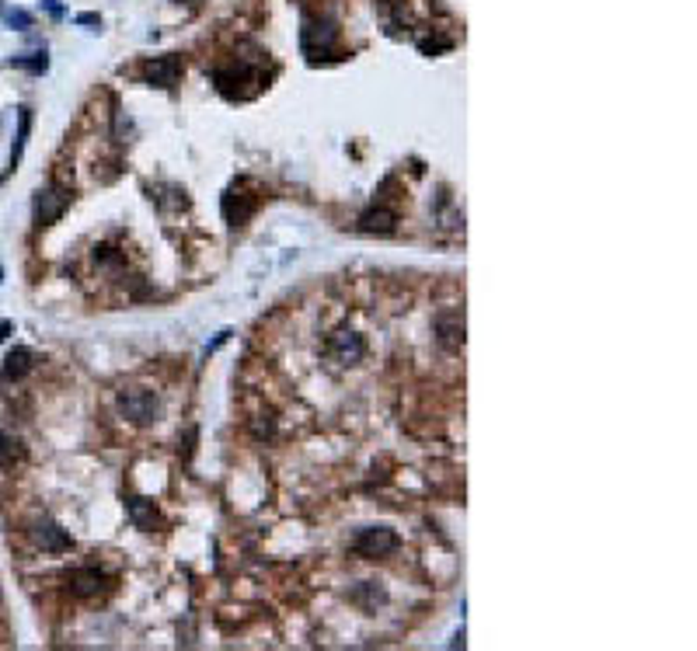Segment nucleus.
<instances>
[{
	"mask_svg": "<svg viewBox=\"0 0 697 651\" xmlns=\"http://www.w3.org/2000/svg\"><path fill=\"white\" fill-rule=\"evenodd\" d=\"M21 456H25L21 443H18L14 436L0 432V467H4V470H14V463H21Z\"/></svg>",
	"mask_w": 697,
	"mask_h": 651,
	"instance_id": "6e6552de",
	"label": "nucleus"
},
{
	"mask_svg": "<svg viewBox=\"0 0 697 651\" xmlns=\"http://www.w3.org/2000/svg\"><path fill=\"white\" fill-rule=\"evenodd\" d=\"M147 77H150L154 84H161V87L174 84V77H178V60H174V56H167V60L150 63V67H147Z\"/></svg>",
	"mask_w": 697,
	"mask_h": 651,
	"instance_id": "0eeeda50",
	"label": "nucleus"
},
{
	"mask_svg": "<svg viewBox=\"0 0 697 651\" xmlns=\"http://www.w3.org/2000/svg\"><path fill=\"white\" fill-rule=\"evenodd\" d=\"M352 547L363 554V557H384V554H394L398 550V536L391 529H359Z\"/></svg>",
	"mask_w": 697,
	"mask_h": 651,
	"instance_id": "7ed1b4c3",
	"label": "nucleus"
},
{
	"mask_svg": "<svg viewBox=\"0 0 697 651\" xmlns=\"http://www.w3.org/2000/svg\"><path fill=\"white\" fill-rule=\"evenodd\" d=\"M67 203H70V199H67L63 192H56V188H45V192H39V196H35V223H39V227L52 223V220H56V216L67 209Z\"/></svg>",
	"mask_w": 697,
	"mask_h": 651,
	"instance_id": "39448f33",
	"label": "nucleus"
},
{
	"mask_svg": "<svg viewBox=\"0 0 697 651\" xmlns=\"http://www.w3.org/2000/svg\"><path fill=\"white\" fill-rule=\"evenodd\" d=\"M325 349H328V356L335 363H359L363 356H367V341H363V334H356V331H338V334H331L328 341H325Z\"/></svg>",
	"mask_w": 697,
	"mask_h": 651,
	"instance_id": "f03ea898",
	"label": "nucleus"
},
{
	"mask_svg": "<svg viewBox=\"0 0 697 651\" xmlns=\"http://www.w3.org/2000/svg\"><path fill=\"white\" fill-rule=\"evenodd\" d=\"M32 369V352L28 349H14L4 363V380H21L25 373Z\"/></svg>",
	"mask_w": 697,
	"mask_h": 651,
	"instance_id": "423d86ee",
	"label": "nucleus"
},
{
	"mask_svg": "<svg viewBox=\"0 0 697 651\" xmlns=\"http://www.w3.org/2000/svg\"><path fill=\"white\" fill-rule=\"evenodd\" d=\"M119 411H123L126 418H133V421H154L157 397L150 390H143V387H126L123 394H119Z\"/></svg>",
	"mask_w": 697,
	"mask_h": 651,
	"instance_id": "f257e3e1",
	"label": "nucleus"
},
{
	"mask_svg": "<svg viewBox=\"0 0 697 651\" xmlns=\"http://www.w3.org/2000/svg\"><path fill=\"white\" fill-rule=\"evenodd\" d=\"M7 18H11V25H18V28H28V25H32V18H28L25 11H11Z\"/></svg>",
	"mask_w": 697,
	"mask_h": 651,
	"instance_id": "9d476101",
	"label": "nucleus"
},
{
	"mask_svg": "<svg viewBox=\"0 0 697 651\" xmlns=\"http://www.w3.org/2000/svg\"><path fill=\"white\" fill-rule=\"evenodd\" d=\"M32 540L39 543L42 550H49V554H60V550L70 547V536L56 526V523H49V519H39V523L32 526Z\"/></svg>",
	"mask_w": 697,
	"mask_h": 651,
	"instance_id": "20e7f679",
	"label": "nucleus"
},
{
	"mask_svg": "<svg viewBox=\"0 0 697 651\" xmlns=\"http://www.w3.org/2000/svg\"><path fill=\"white\" fill-rule=\"evenodd\" d=\"M129 519H133L140 529H150V526H154V519H157L154 502H147V498H133V502H129Z\"/></svg>",
	"mask_w": 697,
	"mask_h": 651,
	"instance_id": "1a4fd4ad",
	"label": "nucleus"
},
{
	"mask_svg": "<svg viewBox=\"0 0 697 651\" xmlns=\"http://www.w3.org/2000/svg\"><path fill=\"white\" fill-rule=\"evenodd\" d=\"M0 276H4V272H0Z\"/></svg>",
	"mask_w": 697,
	"mask_h": 651,
	"instance_id": "9b49d317",
	"label": "nucleus"
}]
</instances>
